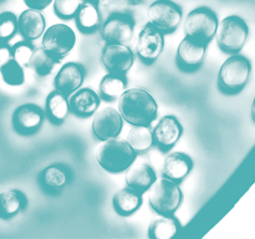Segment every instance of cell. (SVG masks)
Returning <instances> with one entry per match:
<instances>
[{"label": "cell", "instance_id": "cell-1", "mask_svg": "<svg viewBox=\"0 0 255 239\" xmlns=\"http://www.w3.org/2000/svg\"><path fill=\"white\" fill-rule=\"evenodd\" d=\"M119 112L132 126H151L158 115V105L151 92L134 87L119 97Z\"/></svg>", "mask_w": 255, "mask_h": 239}, {"label": "cell", "instance_id": "cell-2", "mask_svg": "<svg viewBox=\"0 0 255 239\" xmlns=\"http://www.w3.org/2000/svg\"><path fill=\"white\" fill-rule=\"evenodd\" d=\"M136 152L127 141L109 139L104 141L95 152L97 163L110 173H121L131 167L136 159Z\"/></svg>", "mask_w": 255, "mask_h": 239}, {"label": "cell", "instance_id": "cell-3", "mask_svg": "<svg viewBox=\"0 0 255 239\" xmlns=\"http://www.w3.org/2000/svg\"><path fill=\"white\" fill-rule=\"evenodd\" d=\"M252 74V64L246 56L234 54L223 65L218 74V87L223 94L237 95L243 91Z\"/></svg>", "mask_w": 255, "mask_h": 239}, {"label": "cell", "instance_id": "cell-4", "mask_svg": "<svg viewBox=\"0 0 255 239\" xmlns=\"http://www.w3.org/2000/svg\"><path fill=\"white\" fill-rule=\"evenodd\" d=\"M183 193L177 182L157 179L148 189V203L157 214H173L181 207Z\"/></svg>", "mask_w": 255, "mask_h": 239}, {"label": "cell", "instance_id": "cell-5", "mask_svg": "<svg viewBox=\"0 0 255 239\" xmlns=\"http://www.w3.org/2000/svg\"><path fill=\"white\" fill-rule=\"evenodd\" d=\"M218 16L207 6L196 7L184 20V34L191 39L208 45L218 30Z\"/></svg>", "mask_w": 255, "mask_h": 239}, {"label": "cell", "instance_id": "cell-6", "mask_svg": "<svg viewBox=\"0 0 255 239\" xmlns=\"http://www.w3.org/2000/svg\"><path fill=\"white\" fill-rule=\"evenodd\" d=\"M249 37V27L244 19L231 15L219 22L217 30L218 46L227 54H238Z\"/></svg>", "mask_w": 255, "mask_h": 239}, {"label": "cell", "instance_id": "cell-7", "mask_svg": "<svg viewBox=\"0 0 255 239\" xmlns=\"http://www.w3.org/2000/svg\"><path fill=\"white\" fill-rule=\"evenodd\" d=\"M149 24L162 31L173 32L181 24L183 12L179 5L172 0H156L149 5L147 10Z\"/></svg>", "mask_w": 255, "mask_h": 239}, {"label": "cell", "instance_id": "cell-8", "mask_svg": "<svg viewBox=\"0 0 255 239\" xmlns=\"http://www.w3.org/2000/svg\"><path fill=\"white\" fill-rule=\"evenodd\" d=\"M76 44V34L65 24L51 25L42 34V47L57 60L70 54Z\"/></svg>", "mask_w": 255, "mask_h": 239}, {"label": "cell", "instance_id": "cell-9", "mask_svg": "<svg viewBox=\"0 0 255 239\" xmlns=\"http://www.w3.org/2000/svg\"><path fill=\"white\" fill-rule=\"evenodd\" d=\"M164 47V34L152 24H146L139 31L136 42L137 55L144 64H152L161 56Z\"/></svg>", "mask_w": 255, "mask_h": 239}, {"label": "cell", "instance_id": "cell-10", "mask_svg": "<svg viewBox=\"0 0 255 239\" xmlns=\"http://www.w3.org/2000/svg\"><path fill=\"white\" fill-rule=\"evenodd\" d=\"M91 127L94 136L97 139L109 141L120 136L124 127V119L119 110L114 107H105L95 114Z\"/></svg>", "mask_w": 255, "mask_h": 239}, {"label": "cell", "instance_id": "cell-11", "mask_svg": "<svg viewBox=\"0 0 255 239\" xmlns=\"http://www.w3.org/2000/svg\"><path fill=\"white\" fill-rule=\"evenodd\" d=\"M101 60L109 72L126 76L134 61V54L126 44L107 42L102 50Z\"/></svg>", "mask_w": 255, "mask_h": 239}, {"label": "cell", "instance_id": "cell-12", "mask_svg": "<svg viewBox=\"0 0 255 239\" xmlns=\"http://www.w3.org/2000/svg\"><path fill=\"white\" fill-rule=\"evenodd\" d=\"M134 21L127 14H112L101 26V36L111 44H127L133 36Z\"/></svg>", "mask_w": 255, "mask_h": 239}, {"label": "cell", "instance_id": "cell-13", "mask_svg": "<svg viewBox=\"0 0 255 239\" xmlns=\"http://www.w3.org/2000/svg\"><path fill=\"white\" fill-rule=\"evenodd\" d=\"M204 42L197 41L186 36L179 44L177 50V65L182 71H196L204 61L207 54Z\"/></svg>", "mask_w": 255, "mask_h": 239}, {"label": "cell", "instance_id": "cell-14", "mask_svg": "<svg viewBox=\"0 0 255 239\" xmlns=\"http://www.w3.org/2000/svg\"><path fill=\"white\" fill-rule=\"evenodd\" d=\"M45 114L37 105L25 104L17 107L12 114V126L21 134H31L39 131L44 122Z\"/></svg>", "mask_w": 255, "mask_h": 239}, {"label": "cell", "instance_id": "cell-15", "mask_svg": "<svg viewBox=\"0 0 255 239\" xmlns=\"http://www.w3.org/2000/svg\"><path fill=\"white\" fill-rule=\"evenodd\" d=\"M152 131L154 144L161 151H168L179 141L183 133V127L176 116L168 115L162 117Z\"/></svg>", "mask_w": 255, "mask_h": 239}, {"label": "cell", "instance_id": "cell-16", "mask_svg": "<svg viewBox=\"0 0 255 239\" xmlns=\"http://www.w3.org/2000/svg\"><path fill=\"white\" fill-rule=\"evenodd\" d=\"M86 76L85 67L77 62L65 64L54 79L55 90L62 92L67 97L82 86Z\"/></svg>", "mask_w": 255, "mask_h": 239}, {"label": "cell", "instance_id": "cell-17", "mask_svg": "<svg viewBox=\"0 0 255 239\" xmlns=\"http://www.w3.org/2000/svg\"><path fill=\"white\" fill-rule=\"evenodd\" d=\"M100 96L91 89H79L70 95V111L79 117H90L97 112L100 106Z\"/></svg>", "mask_w": 255, "mask_h": 239}, {"label": "cell", "instance_id": "cell-18", "mask_svg": "<svg viewBox=\"0 0 255 239\" xmlns=\"http://www.w3.org/2000/svg\"><path fill=\"white\" fill-rule=\"evenodd\" d=\"M45 26V17L39 10H24L17 17V31L27 41L39 39L44 34Z\"/></svg>", "mask_w": 255, "mask_h": 239}, {"label": "cell", "instance_id": "cell-19", "mask_svg": "<svg viewBox=\"0 0 255 239\" xmlns=\"http://www.w3.org/2000/svg\"><path fill=\"white\" fill-rule=\"evenodd\" d=\"M192 168H193V161L191 157L181 152H174L164 158L162 164V174L164 178L179 183L191 173Z\"/></svg>", "mask_w": 255, "mask_h": 239}, {"label": "cell", "instance_id": "cell-20", "mask_svg": "<svg viewBox=\"0 0 255 239\" xmlns=\"http://www.w3.org/2000/svg\"><path fill=\"white\" fill-rule=\"evenodd\" d=\"M157 181V174L151 166L146 163L137 164L128 169L126 174V184L129 188L143 194Z\"/></svg>", "mask_w": 255, "mask_h": 239}, {"label": "cell", "instance_id": "cell-21", "mask_svg": "<svg viewBox=\"0 0 255 239\" xmlns=\"http://www.w3.org/2000/svg\"><path fill=\"white\" fill-rule=\"evenodd\" d=\"M27 199L19 189H7L0 193V218L11 219L26 208Z\"/></svg>", "mask_w": 255, "mask_h": 239}, {"label": "cell", "instance_id": "cell-22", "mask_svg": "<svg viewBox=\"0 0 255 239\" xmlns=\"http://www.w3.org/2000/svg\"><path fill=\"white\" fill-rule=\"evenodd\" d=\"M112 203H114L115 211L119 214L125 217L131 216L142 206V194L129 187H125L115 193Z\"/></svg>", "mask_w": 255, "mask_h": 239}, {"label": "cell", "instance_id": "cell-23", "mask_svg": "<svg viewBox=\"0 0 255 239\" xmlns=\"http://www.w3.org/2000/svg\"><path fill=\"white\" fill-rule=\"evenodd\" d=\"M148 228L149 239H169L181 229V223L173 214H158Z\"/></svg>", "mask_w": 255, "mask_h": 239}, {"label": "cell", "instance_id": "cell-24", "mask_svg": "<svg viewBox=\"0 0 255 239\" xmlns=\"http://www.w3.org/2000/svg\"><path fill=\"white\" fill-rule=\"evenodd\" d=\"M70 112L69 99L62 92L54 90L46 97V115L54 123H61L65 121Z\"/></svg>", "mask_w": 255, "mask_h": 239}, {"label": "cell", "instance_id": "cell-25", "mask_svg": "<svg viewBox=\"0 0 255 239\" xmlns=\"http://www.w3.org/2000/svg\"><path fill=\"white\" fill-rule=\"evenodd\" d=\"M75 19H76V25L80 31H95L101 21L100 5L92 4V2H81Z\"/></svg>", "mask_w": 255, "mask_h": 239}, {"label": "cell", "instance_id": "cell-26", "mask_svg": "<svg viewBox=\"0 0 255 239\" xmlns=\"http://www.w3.org/2000/svg\"><path fill=\"white\" fill-rule=\"evenodd\" d=\"M127 143L136 153L148 152L154 144L153 131L149 126H133L127 134Z\"/></svg>", "mask_w": 255, "mask_h": 239}, {"label": "cell", "instance_id": "cell-27", "mask_svg": "<svg viewBox=\"0 0 255 239\" xmlns=\"http://www.w3.org/2000/svg\"><path fill=\"white\" fill-rule=\"evenodd\" d=\"M127 80L124 75H117L109 72L102 77L100 82V94L105 100H116L126 91Z\"/></svg>", "mask_w": 255, "mask_h": 239}, {"label": "cell", "instance_id": "cell-28", "mask_svg": "<svg viewBox=\"0 0 255 239\" xmlns=\"http://www.w3.org/2000/svg\"><path fill=\"white\" fill-rule=\"evenodd\" d=\"M60 62L56 57L52 56L49 51L44 49V47H37L32 52L31 60H30L29 66L34 69L39 76H46V75L51 74L54 67Z\"/></svg>", "mask_w": 255, "mask_h": 239}, {"label": "cell", "instance_id": "cell-29", "mask_svg": "<svg viewBox=\"0 0 255 239\" xmlns=\"http://www.w3.org/2000/svg\"><path fill=\"white\" fill-rule=\"evenodd\" d=\"M40 179L46 188L60 189L67 183V174L61 167L50 166L42 171Z\"/></svg>", "mask_w": 255, "mask_h": 239}, {"label": "cell", "instance_id": "cell-30", "mask_svg": "<svg viewBox=\"0 0 255 239\" xmlns=\"http://www.w3.org/2000/svg\"><path fill=\"white\" fill-rule=\"evenodd\" d=\"M0 74H1L5 84L10 85V86H20L25 82L24 67L17 64L14 59L0 66Z\"/></svg>", "mask_w": 255, "mask_h": 239}, {"label": "cell", "instance_id": "cell-31", "mask_svg": "<svg viewBox=\"0 0 255 239\" xmlns=\"http://www.w3.org/2000/svg\"><path fill=\"white\" fill-rule=\"evenodd\" d=\"M17 31V17L14 12H0V41H9Z\"/></svg>", "mask_w": 255, "mask_h": 239}, {"label": "cell", "instance_id": "cell-32", "mask_svg": "<svg viewBox=\"0 0 255 239\" xmlns=\"http://www.w3.org/2000/svg\"><path fill=\"white\" fill-rule=\"evenodd\" d=\"M54 1V11L60 19H74L77 14L81 0H52Z\"/></svg>", "mask_w": 255, "mask_h": 239}, {"label": "cell", "instance_id": "cell-33", "mask_svg": "<svg viewBox=\"0 0 255 239\" xmlns=\"http://www.w3.org/2000/svg\"><path fill=\"white\" fill-rule=\"evenodd\" d=\"M34 50V46H32L27 40L16 42V44L12 46V59H14L17 64L21 65L22 67L29 66Z\"/></svg>", "mask_w": 255, "mask_h": 239}, {"label": "cell", "instance_id": "cell-34", "mask_svg": "<svg viewBox=\"0 0 255 239\" xmlns=\"http://www.w3.org/2000/svg\"><path fill=\"white\" fill-rule=\"evenodd\" d=\"M12 59V46L7 41H0V66Z\"/></svg>", "mask_w": 255, "mask_h": 239}, {"label": "cell", "instance_id": "cell-35", "mask_svg": "<svg viewBox=\"0 0 255 239\" xmlns=\"http://www.w3.org/2000/svg\"><path fill=\"white\" fill-rule=\"evenodd\" d=\"M52 2V0H24V4L26 5L27 9L34 10H44Z\"/></svg>", "mask_w": 255, "mask_h": 239}, {"label": "cell", "instance_id": "cell-36", "mask_svg": "<svg viewBox=\"0 0 255 239\" xmlns=\"http://www.w3.org/2000/svg\"><path fill=\"white\" fill-rule=\"evenodd\" d=\"M81 2H92V4L100 5V0H81Z\"/></svg>", "mask_w": 255, "mask_h": 239}, {"label": "cell", "instance_id": "cell-37", "mask_svg": "<svg viewBox=\"0 0 255 239\" xmlns=\"http://www.w3.org/2000/svg\"><path fill=\"white\" fill-rule=\"evenodd\" d=\"M252 112H253V117L255 120V97H254V101H253V106H252Z\"/></svg>", "mask_w": 255, "mask_h": 239}]
</instances>
